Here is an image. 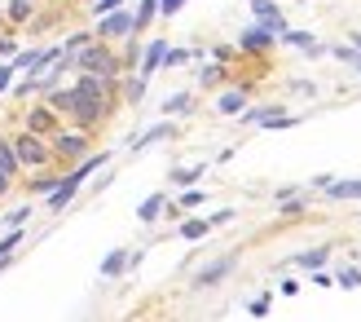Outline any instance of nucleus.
<instances>
[{"label":"nucleus","mask_w":361,"mask_h":322,"mask_svg":"<svg viewBox=\"0 0 361 322\" xmlns=\"http://www.w3.org/2000/svg\"><path fill=\"white\" fill-rule=\"evenodd\" d=\"M247 119H251V124H260V129H291V124H295V115L278 111V106H264V111H251Z\"/></svg>","instance_id":"nucleus-1"},{"label":"nucleus","mask_w":361,"mask_h":322,"mask_svg":"<svg viewBox=\"0 0 361 322\" xmlns=\"http://www.w3.org/2000/svg\"><path fill=\"white\" fill-rule=\"evenodd\" d=\"M278 40V31L274 27H251V31H243V49H269V44H274Z\"/></svg>","instance_id":"nucleus-2"},{"label":"nucleus","mask_w":361,"mask_h":322,"mask_svg":"<svg viewBox=\"0 0 361 322\" xmlns=\"http://www.w3.org/2000/svg\"><path fill=\"white\" fill-rule=\"evenodd\" d=\"M322 190H326L331 199H361V177H353V181H326Z\"/></svg>","instance_id":"nucleus-3"},{"label":"nucleus","mask_w":361,"mask_h":322,"mask_svg":"<svg viewBox=\"0 0 361 322\" xmlns=\"http://www.w3.org/2000/svg\"><path fill=\"white\" fill-rule=\"evenodd\" d=\"M282 40H286V44H295V49H304V53H313V58L322 53V44L313 40L309 31H282Z\"/></svg>","instance_id":"nucleus-4"},{"label":"nucleus","mask_w":361,"mask_h":322,"mask_svg":"<svg viewBox=\"0 0 361 322\" xmlns=\"http://www.w3.org/2000/svg\"><path fill=\"white\" fill-rule=\"evenodd\" d=\"M102 31L106 35H128V31H137V23H133L128 13H115V18H106V23H102Z\"/></svg>","instance_id":"nucleus-5"},{"label":"nucleus","mask_w":361,"mask_h":322,"mask_svg":"<svg viewBox=\"0 0 361 322\" xmlns=\"http://www.w3.org/2000/svg\"><path fill=\"white\" fill-rule=\"evenodd\" d=\"M164 53H168V44H164V40H154V44L146 49V66H141V76H150V71L164 62Z\"/></svg>","instance_id":"nucleus-6"},{"label":"nucleus","mask_w":361,"mask_h":322,"mask_svg":"<svg viewBox=\"0 0 361 322\" xmlns=\"http://www.w3.org/2000/svg\"><path fill=\"white\" fill-rule=\"evenodd\" d=\"M168 133H172V124H159V129H150L146 137H137V141H133V150H146L150 141H159V137H168Z\"/></svg>","instance_id":"nucleus-7"},{"label":"nucleus","mask_w":361,"mask_h":322,"mask_svg":"<svg viewBox=\"0 0 361 322\" xmlns=\"http://www.w3.org/2000/svg\"><path fill=\"white\" fill-rule=\"evenodd\" d=\"M159 212H164V194H154V199H146V203H141V212H137V217H141V221H154Z\"/></svg>","instance_id":"nucleus-8"},{"label":"nucleus","mask_w":361,"mask_h":322,"mask_svg":"<svg viewBox=\"0 0 361 322\" xmlns=\"http://www.w3.org/2000/svg\"><path fill=\"white\" fill-rule=\"evenodd\" d=\"M322 261H326V252H322V247H317V252H300V256H295V265H304V270H322Z\"/></svg>","instance_id":"nucleus-9"},{"label":"nucleus","mask_w":361,"mask_h":322,"mask_svg":"<svg viewBox=\"0 0 361 322\" xmlns=\"http://www.w3.org/2000/svg\"><path fill=\"white\" fill-rule=\"evenodd\" d=\"M123 265H128V252H111V256H106V265H102V274H119Z\"/></svg>","instance_id":"nucleus-10"},{"label":"nucleus","mask_w":361,"mask_h":322,"mask_svg":"<svg viewBox=\"0 0 361 322\" xmlns=\"http://www.w3.org/2000/svg\"><path fill=\"white\" fill-rule=\"evenodd\" d=\"M154 9H159V0H141V9H137V18H133V23H137V27H146L150 18H154Z\"/></svg>","instance_id":"nucleus-11"},{"label":"nucleus","mask_w":361,"mask_h":322,"mask_svg":"<svg viewBox=\"0 0 361 322\" xmlns=\"http://www.w3.org/2000/svg\"><path fill=\"white\" fill-rule=\"evenodd\" d=\"M198 177H203V168L194 164V168H176V172H172V181H176V186H185V181H198Z\"/></svg>","instance_id":"nucleus-12"},{"label":"nucleus","mask_w":361,"mask_h":322,"mask_svg":"<svg viewBox=\"0 0 361 322\" xmlns=\"http://www.w3.org/2000/svg\"><path fill=\"white\" fill-rule=\"evenodd\" d=\"M180 234H185V239H203L207 234V221H185V225H180Z\"/></svg>","instance_id":"nucleus-13"},{"label":"nucleus","mask_w":361,"mask_h":322,"mask_svg":"<svg viewBox=\"0 0 361 322\" xmlns=\"http://www.w3.org/2000/svg\"><path fill=\"white\" fill-rule=\"evenodd\" d=\"M229 270V261H221V265H212V270H203V274H198V282H203V287H207V282H216V278H221Z\"/></svg>","instance_id":"nucleus-14"},{"label":"nucleus","mask_w":361,"mask_h":322,"mask_svg":"<svg viewBox=\"0 0 361 322\" xmlns=\"http://www.w3.org/2000/svg\"><path fill=\"white\" fill-rule=\"evenodd\" d=\"M221 111H225V115L243 111V93H225V97H221Z\"/></svg>","instance_id":"nucleus-15"},{"label":"nucleus","mask_w":361,"mask_h":322,"mask_svg":"<svg viewBox=\"0 0 361 322\" xmlns=\"http://www.w3.org/2000/svg\"><path fill=\"white\" fill-rule=\"evenodd\" d=\"M185 106H190V97H185V93H176V97H168V102H164V111L172 115V111H185Z\"/></svg>","instance_id":"nucleus-16"},{"label":"nucleus","mask_w":361,"mask_h":322,"mask_svg":"<svg viewBox=\"0 0 361 322\" xmlns=\"http://www.w3.org/2000/svg\"><path fill=\"white\" fill-rule=\"evenodd\" d=\"M339 282H344V287H361V274L357 270H344V274H339Z\"/></svg>","instance_id":"nucleus-17"},{"label":"nucleus","mask_w":361,"mask_h":322,"mask_svg":"<svg viewBox=\"0 0 361 322\" xmlns=\"http://www.w3.org/2000/svg\"><path fill=\"white\" fill-rule=\"evenodd\" d=\"M159 5H164L159 13H168V18H172V13H180V5H185V0H159Z\"/></svg>","instance_id":"nucleus-18"},{"label":"nucleus","mask_w":361,"mask_h":322,"mask_svg":"<svg viewBox=\"0 0 361 322\" xmlns=\"http://www.w3.org/2000/svg\"><path fill=\"white\" fill-rule=\"evenodd\" d=\"M335 58H344V62H361V58H357V49H348V44H339V49H335Z\"/></svg>","instance_id":"nucleus-19"},{"label":"nucleus","mask_w":361,"mask_h":322,"mask_svg":"<svg viewBox=\"0 0 361 322\" xmlns=\"http://www.w3.org/2000/svg\"><path fill=\"white\" fill-rule=\"evenodd\" d=\"M115 5H119V0H102V5H97V9H93V13H111V9H115Z\"/></svg>","instance_id":"nucleus-20"},{"label":"nucleus","mask_w":361,"mask_h":322,"mask_svg":"<svg viewBox=\"0 0 361 322\" xmlns=\"http://www.w3.org/2000/svg\"><path fill=\"white\" fill-rule=\"evenodd\" d=\"M353 44H357V49H361V35H353Z\"/></svg>","instance_id":"nucleus-21"}]
</instances>
